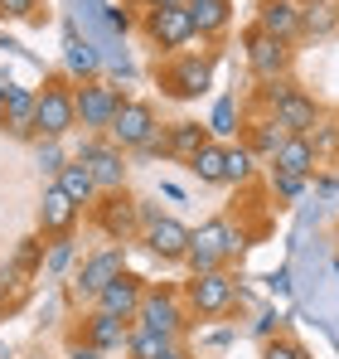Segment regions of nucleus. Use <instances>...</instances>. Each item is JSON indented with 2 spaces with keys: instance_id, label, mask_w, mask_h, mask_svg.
Segmentation results:
<instances>
[{
  "instance_id": "f257e3e1",
  "label": "nucleus",
  "mask_w": 339,
  "mask_h": 359,
  "mask_svg": "<svg viewBox=\"0 0 339 359\" xmlns=\"http://www.w3.org/2000/svg\"><path fill=\"white\" fill-rule=\"evenodd\" d=\"M262 102H267V117H277L291 131V136H315V126H320V102L300 88V83H267L262 88Z\"/></svg>"
},
{
  "instance_id": "f03ea898",
  "label": "nucleus",
  "mask_w": 339,
  "mask_h": 359,
  "mask_svg": "<svg viewBox=\"0 0 339 359\" xmlns=\"http://www.w3.org/2000/svg\"><path fill=\"white\" fill-rule=\"evenodd\" d=\"M237 252H242V233H237L228 219H209V224L194 229L184 267H189V277H199V272H219V267H228Z\"/></svg>"
},
{
  "instance_id": "7ed1b4c3",
  "label": "nucleus",
  "mask_w": 339,
  "mask_h": 359,
  "mask_svg": "<svg viewBox=\"0 0 339 359\" xmlns=\"http://www.w3.org/2000/svg\"><path fill=\"white\" fill-rule=\"evenodd\" d=\"M214 88V59L209 54H170V63L160 68V93L174 102L204 97Z\"/></svg>"
},
{
  "instance_id": "20e7f679",
  "label": "nucleus",
  "mask_w": 339,
  "mask_h": 359,
  "mask_svg": "<svg viewBox=\"0 0 339 359\" xmlns=\"http://www.w3.org/2000/svg\"><path fill=\"white\" fill-rule=\"evenodd\" d=\"M121 102H126V93H121L116 83H107V78L83 83V88H78V126H83L88 136H107V126L116 121Z\"/></svg>"
},
{
  "instance_id": "39448f33",
  "label": "nucleus",
  "mask_w": 339,
  "mask_h": 359,
  "mask_svg": "<svg viewBox=\"0 0 339 359\" xmlns=\"http://www.w3.org/2000/svg\"><path fill=\"white\" fill-rule=\"evenodd\" d=\"M73 161H83L92 170L102 194H121V184H126V151L116 146L112 136H83V146H78Z\"/></svg>"
},
{
  "instance_id": "423d86ee",
  "label": "nucleus",
  "mask_w": 339,
  "mask_h": 359,
  "mask_svg": "<svg viewBox=\"0 0 339 359\" xmlns=\"http://www.w3.org/2000/svg\"><path fill=\"white\" fill-rule=\"evenodd\" d=\"M184 301H189V311L199 320H219V316H228L237 306V277H228L223 267L219 272H199V277H189Z\"/></svg>"
},
{
  "instance_id": "0eeeda50",
  "label": "nucleus",
  "mask_w": 339,
  "mask_h": 359,
  "mask_svg": "<svg viewBox=\"0 0 339 359\" xmlns=\"http://www.w3.org/2000/svg\"><path fill=\"white\" fill-rule=\"evenodd\" d=\"M242 54H247V68H252V78H257V83H282L286 73H291V59H296L286 39L262 34L257 25L242 34Z\"/></svg>"
},
{
  "instance_id": "6e6552de",
  "label": "nucleus",
  "mask_w": 339,
  "mask_h": 359,
  "mask_svg": "<svg viewBox=\"0 0 339 359\" xmlns=\"http://www.w3.org/2000/svg\"><path fill=\"white\" fill-rule=\"evenodd\" d=\"M136 325H141V330H155V335H165V340H179L184 325H189V311H184V301L174 297V292L146 287V301H141V311H136Z\"/></svg>"
},
{
  "instance_id": "1a4fd4ad",
  "label": "nucleus",
  "mask_w": 339,
  "mask_h": 359,
  "mask_svg": "<svg viewBox=\"0 0 339 359\" xmlns=\"http://www.w3.org/2000/svg\"><path fill=\"white\" fill-rule=\"evenodd\" d=\"M160 131H165V126L155 121V107L141 102V97H126L121 112H116V121L107 126V136H112L121 151H141V146H151Z\"/></svg>"
},
{
  "instance_id": "9d476101",
  "label": "nucleus",
  "mask_w": 339,
  "mask_h": 359,
  "mask_svg": "<svg viewBox=\"0 0 339 359\" xmlns=\"http://www.w3.org/2000/svg\"><path fill=\"white\" fill-rule=\"evenodd\" d=\"M78 126V88H68L63 78H49L39 88V136H68Z\"/></svg>"
},
{
  "instance_id": "9b49d317",
  "label": "nucleus",
  "mask_w": 339,
  "mask_h": 359,
  "mask_svg": "<svg viewBox=\"0 0 339 359\" xmlns=\"http://www.w3.org/2000/svg\"><path fill=\"white\" fill-rule=\"evenodd\" d=\"M126 272V243H112V248H97L92 257H83V267H78V297L97 301L107 287H112L116 277Z\"/></svg>"
},
{
  "instance_id": "f8f14e48",
  "label": "nucleus",
  "mask_w": 339,
  "mask_h": 359,
  "mask_svg": "<svg viewBox=\"0 0 339 359\" xmlns=\"http://www.w3.org/2000/svg\"><path fill=\"white\" fill-rule=\"evenodd\" d=\"M146 39L160 49V54H179L194 34V20H189V5H170V10H146Z\"/></svg>"
},
{
  "instance_id": "ddd939ff",
  "label": "nucleus",
  "mask_w": 339,
  "mask_h": 359,
  "mask_svg": "<svg viewBox=\"0 0 339 359\" xmlns=\"http://www.w3.org/2000/svg\"><path fill=\"white\" fill-rule=\"evenodd\" d=\"M189 238H194V229H184L179 219H160V214L141 229L146 252L160 257V262H184V257H189Z\"/></svg>"
},
{
  "instance_id": "4468645a",
  "label": "nucleus",
  "mask_w": 339,
  "mask_h": 359,
  "mask_svg": "<svg viewBox=\"0 0 339 359\" xmlns=\"http://www.w3.org/2000/svg\"><path fill=\"white\" fill-rule=\"evenodd\" d=\"M262 34L296 44V34H305V5L300 0H257V20H252Z\"/></svg>"
},
{
  "instance_id": "2eb2a0df",
  "label": "nucleus",
  "mask_w": 339,
  "mask_h": 359,
  "mask_svg": "<svg viewBox=\"0 0 339 359\" xmlns=\"http://www.w3.org/2000/svg\"><path fill=\"white\" fill-rule=\"evenodd\" d=\"M78 199L63 189V184H44V199H39V233H49V238H68L73 233V224H78Z\"/></svg>"
},
{
  "instance_id": "dca6fc26",
  "label": "nucleus",
  "mask_w": 339,
  "mask_h": 359,
  "mask_svg": "<svg viewBox=\"0 0 339 359\" xmlns=\"http://www.w3.org/2000/svg\"><path fill=\"white\" fill-rule=\"evenodd\" d=\"M0 121H5V131L20 136V141L39 136V93L10 83V102H5V117H0Z\"/></svg>"
},
{
  "instance_id": "f3484780",
  "label": "nucleus",
  "mask_w": 339,
  "mask_h": 359,
  "mask_svg": "<svg viewBox=\"0 0 339 359\" xmlns=\"http://www.w3.org/2000/svg\"><path fill=\"white\" fill-rule=\"evenodd\" d=\"M63 68H68V78H83V83H92V78L102 73V49H97L88 34H78L73 25H68V34H63Z\"/></svg>"
},
{
  "instance_id": "a211bd4d",
  "label": "nucleus",
  "mask_w": 339,
  "mask_h": 359,
  "mask_svg": "<svg viewBox=\"0 0 339 359\" xmlns=\"http://www.w3.org/2000/svg\"><path fill=\"white\" fill-rule=\"evenodd\" d=\"M83 340L92 345V350H126V340H131V320H121L112 311H92L88 320H83Z\"/></svg>"
},
{
  "instance_id": "6ab92c4d",
  "label": "nucleus",
  "mask_w": 339,
  "mask_h": 359,
  "mask_svg": "<svg viewBox=\"0 0 339 359\" xmlns=\"http://www.w3.org/2000/svg\"><path fill=\"white\" fill-rule=\"evenodd\" d=\"M141 301H146V282H141L136 272H121L112 287L97 297V311H112V316H121V320H136Z\"/></svg>"
},
{
  "instance_id": "aec40b11",
  "label": "nucleus",
  "mask_w": 339,
  "mask_h": 359,
  "mask_svg": "<svg viewBox=\"0 0 339 359\" xmlns=\"http://www.w3.org/2000/svg\"><path fill=\"white\" fill-rule=\"evenodd\" d=\"M97 224L112 233V243H126L136 233V224H141V204L126 199V194H107V199L97 204Z\"/></svg>"
},
{
  "instance_id": "412c9836",
  "label": "nucleus",
  "mask_w": 339,
  "mask_h": 359,
  "mask_svg": "<svg viewBox=\"0 0 339 359\" xmlns=\"http://www.w3.org/2000/svg\"><path fill=\"white\" fill-rule=\"evenodd\" d=\"M315 165H320L315 136H286V146L277 151V161H272V170H282V175H300V180L315 175Z\"/></svg>"
},
{
  "instance_id": "4be33fe9",
  "label": "nucleus",
  "mask_w": 339,
  "mask_h": 359,
  "mask_svg": "<svg viewBox=\"0 0 339 359\" xmlns=\"http://www.w3.org/2000/svg\"><path fill=\"white\" fill-rule=\"evenodd\" d=\"M209 141H214V136H209V126H199V121H174V126H165V156L184 161V165H189Z\"/></svg>"
},
{
  "instance_id": "5701e85b",
  "label": "nucleus",
  "mask_w": 339,
  "mask_h": 359,
  "mask_svg": "<svg viewBox=\"0 0 339 359\" xmlns=\"http://www.w3.org/2000/svg\"><path fill=\"white\" fill-rule=\"evenodd\" d=\"M184 5H189V20H194L199 39H219L233 20V0H184Z\"/></svg>"
},
{
  "instance_id": "b1692460",
  "label": "nucleus",
  "mask_w": 339,
  "mask_h": 359,
  "mask_svg": "<svg viewBox=\"0 0 339 359\" xmlns=\"http://www.w3.org/2000/svg\"><path fill=\"white\" fill-rule=\"evenodd\" d=\"M286 136H291V131H286L277 117H257L252 126H247V151H252L257 161H277V151L286 146Z\"/></svg>"
},
{
  "instance_id": "393cba45",
  "label": "nucleus",
  "mask_w": 339,
  "mask_h": 359,
  "mask_svg": "<svg viewBox=\"0 0 339 359\" xmlns=\"http://www.w3.org/2000/svg\"><path fill=\"white\" fill-rule=\"evenodd\" d=\"M58 184H63L78 204H92V199L102 194V189H97V180H92V170H88L83 161H68V165L58 170Z\"/></svg>"
},
{
  "instance_id": "a878e982",
  "label": "nucleus",
  "mask_w": 339,
  "mask_h": 359,
  "mask_svg": "<svg viewBox=\"0 0 339 359\" xmlns=\"http://www.w3.org/2000/svg\"><path fill=\"white\" fill-rule=\"evenodd\" d=\"M179 340H165V335H155V330H141V325H131V340H126V359H165Z\"/></svg>"
},
{
  "instance_id": "bb28decb",
  "label": "nucleus",
  "mask_w": 339,
  "mask_h": 359,
  "mask_svg": "<svg viewBox=\"0 0 339 359\" xmlns=\"http://www.w3.org/2000/svg\"><path fill=\"white\" fill-rule=\"evenodd\" d=\"M257 175V156L247 146H223V184H247Z\"/></svg>"
},
{
  "instance_id": "cd10ccee",
  "label": "nucleus",
  "mask_w": 339,
  "mask_h": 359,
  "mask_svg": "<svg viewBox=\"0 0 339 359\" xmlns=\"http://www.w3.org/2000/svg\"><path fill=\"white\" fill-rule=\"evenodd\" d=\"M339 0H305V34H335Z\"/></svg>"
},
{
  "instance_id": "c85d7f7f",
  "label": "nucleus",
  "mask_w": 339,
  "mask_h": 359,
  "mask_svg": "<svg viewBox=\"0 0 339 359\" xmlns=\"http://www.w3.org/2000/svg\"><path fill=\"white\" fill-rule=\"evenodd\" d=\"M189 170L204 180V184H223V141H209V146L189 161Z\"/></svg>"
},
{
  "instance_id": "c756f323",
  "label": "nucleus",
  "mask_w": 339,
  "mask_h": 359,
  "mask_svg": "<svg viewBox=\"0 0 339 359\" xmlns=\"http://www.w3.org/2000/svg\"><path fill=\"white\" fill-rule=\"evenodd\" d=\"M209 136H214V141H233V136H237V102H233V97H219V102H214Z\"/></svg>"
},
{
  "instance_id": "7c9ffc66",
  "label": "nucleus",
  "mask_w": 339,
  "mask_h": 359,
  "mask_svg": "<svg viewBox=\"0 0 339 359\" xmlns=\"http://www.w3.org/2000/svg\"><path fill=\"white\" fill-rule=\"evenodd\" d=\"M262 359H310V350L296 340V335H272L262 345Z\"/></svg>"
},
{
  "instance_id": "2f4dec72",
  "label": "nucleus",
  "mask_w": 339,
  "mask_h": 359,
  "mask_svg": "<svg viewBox=\"0 0 339 359\" xmlns=\"http://www.w3.org/2000/svg\"><path fill=\"white\" fill-rule=\"evenodd\" d=\"M68 165V156H63V146H58L54 136H39V170H49V175H58Z\"/></svg>"
},
{
  "instance_id": "473e14b6",
  "label": "nucleus",
  "mask_w": 339,
  "mask_h": 359,
  "mask_svg": "<svg viewBox=\"0 0 339 359\" xmlns=\"http://www.w3.org/2000/svg\"><path fill=\"white\" fill-rule=\"evenodd\" d=\"M305 184H310V180H300V175H282V170H272V194H277V199H286V204H291V199H300V194H305Z\"/></svg>"
},
{
  "instance_id": "72a5a7b5",
  "label": "nucleus",
  "mask_w": 339,
  "mask_h": 359,
  "mask_svg": "<svg viewBox=\"0 0 339 359\" xmlns=\"http://www.w3.org/2000/svg\"><path fill=\"white\" fill-rule=\"evenodd\" d=\"M39 262H44V243L25 238V243H20V252H15V267H20V272H34Z\"/></svg>"
},
{
  "instance_id": "f704fd0d",
  "label": "nucleus",
  "mask_w": 339,
  "mask_h": 359,
  "mask_svg": "<svg viewBox=\"0 0 339 359\" xmlns=\"http://www.w3.org/2000/svg\"><path fill=\"white\" fill-rule=\"evenodd\" d=\"M73 252H78V248H73V238H54L49 257H44V267H49V272H63V267L73 262Z\"/></svg>"
},
{
  "instance_id": "c9c22d12",
  "label": "nucleus",
  "mask_w": 339,
  "mask_h": 359,
  "mask_svg": "<svg viewBox=\"0 0 339 359\" xmlns=\"http://www.w3.org/2000/svg\"><path fill=\"white\" fill-rule=\"evenodd\" d=\"M39 10V0H0V15L5 20H29Z\"/></svg>"
},
{
  "instance_id": "e433bc0d",
  "label": "nucleus",
  "mask_w": 339,
  "mask_h": 359,
  "mask_svg": "<svg viewBox=\"0 0 339 359\" xmlns=\"http://www.w3.org/2000/svg\"><path fill=\"white\" fill-rule=\"evenodd\" d=\"M277 325H282V316H277V311H262V316H257V325H252V330H257V335H262V340H272V335H277Z\"/></svg>"
},
{
  "instance_id": "4c0bfd02",
  "label": "nucleus",
  "mask_w": 339,
  "mask_h": 359,
  "mask_svg": "<svg viewBox=\"0 0 339 359\" xmlns=\"http://www.w3.org/2000/svg\"><path fill=\"white\" fill-rule=\"evenodd\" d=\"M267 282H272V292H291V272H272V277H267Z\"/></svg>"
},
{
  "instance_id": "58836bf2",
  "label": "nucleus",
  "mask_w": 339,
  "mask_h": 359,
  "mask_svg": "<svg viewBox=\"0 0 339 359\" xmlns=\"http://www.w3.org/2000/svg\"><path fill=\"white\" fill-rule=\"evenodd\" d=\"M146 10H170V5H184V0H141Z\"/></svg>"
},
{
  "instance_id": "ea45409f",
  "label": "nucleus",
  "mask_w": 339,
  "mask_h": 359,
  "mask_svg": "<svg viewBox=\"0 0 339 359\" xmlns=\"http://www.w3.org/2000/svg\"><path fill=\"white\" fill-rule=\"evenodd\" d=\"M5 102H10V83L0 78V117H5Z\"/></svg>"
},
{
  "instance_id": "a19ab883",
  "label": "nucleus",
  "mask_w": 339,
  "mask_h": 359,
  "mask_svg": "<svg viewBox=\"0 0 339 359\" xmlns=\"http://www.w3.org/2000/svg\"><path fill=\"white\" fill-rule=\"evenodd\" d=\"M165 359H194V355H189V350H184V345H174V350H170Z\"/></svg>"
},
{
  "instance_id": "79ce46f5",
  "label": "nucleus",
  "mask_w": 339,
  "mask_h": 359,
  "mask_svg": "<svg viewBox=\"0 0 339 359\" xmlns=\"http://www.w3.org/2000/svg\"><path fill=\"white\" fill-rule=\"evenodd\" d=\"M330 267H335V282H339V257H335V262H330Z\"/></svg>"
},
{
  "instance_id": "37998d69",
  "label": "nucleus",
  "mask_w": 339,
  "mask_h": 359,
  "mask_svg": "<svg viewBox=\"0 0 339 359\" xmlns=\"http://www.w3.org/2000/svg\"><path fill=\"white\" fill-rule=\"evenodd\" d=\"M0 316H5V292H0Z\"/></svg>"
}]
</instances>
